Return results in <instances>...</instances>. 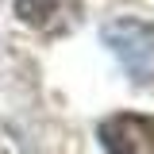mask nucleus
I'll return each mask as SVG.
<instances>
[{"mask_svg": "<svg viewBox=\"0 0 154 154\" xmlns=\"http://www.w3.org/2000/svg\"><path fill=\"white\" fill-rule=\"evenodd\" d=\"M100 143L108 154H154V116H108L100 123Z\"/></svg>", "mask_w": 154, "mask_h": 154, "instance_id": "obj_2", "label": "nucleus"}, {"mask_svg": "<svg viewBox=\"0 0 154 154\" xmlns=\"http://www.w3.org/2000/svg\"><path fill=\"white\" fill-rule=\"evenodd\" d=\"M73 12H77V0H16V16L35 27V31H66L73 23Z\"/></svg>", "mask_w": 154, "mask_h": 154, "instance_id": "obj_3", "label": "nucleus"}, {"mask_svg": "<svg viewBox=\"0 0 154 154\" xmlns=\"http://www.w3.org/2000/svg\"><path fill=\"white\" fill-rule=\"evenodd\" d=\"M104 42L112 46V54L123 62V69L131 73V81L150 85L154 81V27L143 19H112L104 27Z\"/></svg>", "mask_w": 154, "mask_h": 154, "instance_id": "obj_1", "label": "nucleus"}]
</instances>
